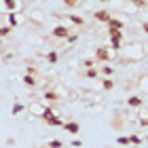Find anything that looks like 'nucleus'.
<instances>
[{
	"label": "nucleus",
	"instance_id": "obj_1",
	"mask_svg": "<svg viewBox=\"0 0 148 148\" xmlns=\"http://www.w3.org/2000/svg\"><path fill=\"white\" fill-rule=\"evenodd\" d=\"M140 59H144V42H131L127 47L125 62H140Z\"/></svg>",
	"mask_w": 148,
	"mask_h": 148
},
{
	"label": "nucleus",
	"instance_id": "obj_2",
	"mask_svg": "<svg viewBox=\"0 0 148 148\" xmlns=\"http://www.w3.org/2000/svg\"><path fill=\"white\" fill-rule=\"evenodd\" d=\"M21 0H0V11L2 13H19Z\"/></svg>",
	"mask_w": 148,
	"mask_h": 148
},
{
	"label": "nucleus",
	"instance_id": "obj_3",
	"mask_svg": "<svg viewBox=\"0 0 148 148\" xmlns=\"http://www.w3.org/2000/svg\"><path fill=\"white\" fill-rule=\"evenodd\" d=\"M114 57H116V53H112V49H108V47H99V49L95 51V59H97V62L108 64V62H112Z\"/></svg>",
	"mask_w": 148,
	"mask_h": 148
},
{
	"label": "nucleus",
	"instance_id": "obj_4",
	"mask_svg": "<svg viewBox=\"0 0 148 148\" xmlns=\"http://www.w3.org/2000/svg\"><path fill=\"white\" fill-rule=\"evenodd\" d=\"M62 129L66 133H70V136H78V133H80V123H78V121H66Z\"/></svg>",
	"mask_w": 148,
	"mask_h": 148
},
{
	"label": "nucleus",
	"instance_id": "obj_5",
	"mask_svg": "<svg viewBox=\"0 0 148 148\" xmlns=\"http://www.w3.org/2000/svg\"><path fill=\"white\" fill-rule=\"evenodd\" d=\"M51 36L57 38V40H66V38L70 36V30L66 28V25H55V28L51 30Z\"/></svg>",
	"mask_w": 148,
	"mask_h": 148
},
{
	"label": "nucleus",
	"instance_id": "obj_6",
	"mask_svg": "<svg viewBox=\"0 0 148 148\" xmlns=\"http://www.w3.org/2000/svg\"><path fill=\"white\" fill-rule=\"evenodd\" d=\"M23 23V17L19 15V13H6V25L13 30V28H17V25H21Z\"/></svg>",
	"mask_w": 148,
	"mask_h": 148
},
{
	"label": "nucleus",
	"instance_id": "obj_7",
	"mask_svg": "<svg viewBox=\"0 0 148 148\" xmlns=\"http://www.w3.org/2000/svg\"><path fill=\"white\" fill-rule=\"evenodd\" d=\"M93 19L95 21H102V23H108L112 19V13L108 9H102V11H93Z\"/></svg>",
	"mask_w": 148,
	"mask_h": 148
},
{
	"label": "nucleus",
	"instance_id": "obj_8",
	"mask_svg": "<svg viewBox=\"0 0 148 148\" xmlns=\"http://www.w3.org/2000/svg\"><path fill=\"white\" fill-rule=\"evenodd\" d=\"M28 19H32L36 25H40V23H45V13L38 11V9H30L28 11Z\"/></svg>",
	"mask_w": 148,
	"mask_h": 148
},
{
	"label": "nucleus",
	"instance_id": "obj_9",
	"mask_svg": "<svg viewBox=\"0 0 148 148\" xmlns=\"http://www.w3.org/2000/svg\"><path fill=\"white\" fill-rule=\"evenodd\" d=\"M125 104H127V108H133V110H138V108H142V106H144V99L140 97V95H129Z\"/></svg>",
	"mask_w": 148,
	"mask_h": 148
},
{
	"label": "nucleus",
	"instance_id": "obj_10",
	"mask_svg": "<svg viewBox=\"0 0 148 148\" xmlns=\"http://www.w3.org/2000/svg\"><path fill=\"white\" fill-rule=\"evenodd\" d=\"M25 108H28V112L32 114V116H42V110H45V104H38V102H34V104H28L25 106Z\"/></svg>",
	"mask_w": 148,
	"mask_h": 148
},
{
	"label": "nucleus",
	"instance_id": "obj_11",
	"mask_svg": "<svg viewBox=\"0 0 148 148\" xmlns=\"http://www.w3.org/2000/svg\"><path fill=\"white\" fill-rule=\"evenodd\" d=\"M42 99H45V102L55 104V102H59V99H62V95H59V93H55L53 89H45V93H42Z\"/></svg>",
	"mask_w": 148,
	"mask_h": 148
},
{
	"label": "nucleus",
	"instance_id": "obj_12",
	"mask_svg": "<svg viewBox=\"0 0 148 148\" xmlns=\"http://www.w3.org/2000/svg\"><path fill=\"white\" fill-rule=\"evenodd\" d=\"M110 42H123V30H108Z\"/></svg>",
	"mask_w": 148,
	"mask_h": 148
},
{
	"label": "nucleus",
	"instance_id": "obj_13",
	"mask_svg": "<svg viewBox=\"0 0 148 148\" xmlns=\"http://www.w3.org/2000/svg\"><path fill=\"white\" fill-rule=\"evenodd\" d=\"M51 116H55V108H53V104H45V110H42V121H49Z\"/></svg>",
	"mask_w": 148,
	"mask_h": 148
},
{
	"label": "nucleus",
	"instance_id": "obj_14",
	"mask_svg": "<svg viewBox=\"0 0 148 148\" xmlns=\"http://www.w3.org/2000/svg\"><path fill=\"white\" fill-rule=\"evenodd\" d=\"M21 80H23V85L28 87V89H34V87L38 85V83H36V76H32V74H23Z\"/></svg>",
	"mask_w": 148,
	"mask_h": 148
},
{
	"label": "nucleus",
	"instance_id": "obj_15",
	"mask_svg": "<svg viewBox=\"0 0 148 148\" xmlns=\"http://www.w3.org/2000/svg\"><path fill=\"white\" fill-rule=\"evenodd\" d=\"M106 25H108V30H123V25H125V21H123V19H110V21L108 23H106Z\"/></svg>",
	"mask_w": 148,
	"mask_h": 148
},
{
	"label": "nucleus",
	"instance_id": "obj_16",
	"mask_svg": "<svg viewBox=\"0 0 148 148\" xmlns=\"http://www.w3.org/2000/svg\"><path fill=\"white\" fill-rule=\"evenodd\" d=\"M45 123H47V125H51V127H64L66 121H64L62 116H57V114H55V116H51L49 121H45Z\"/></svg>",
	"mask_w": 148,
	"mask_h": 148
},
{
	"label": "nucleus",
	"instance_id": "obj_17",
	"mask_svg": "<svg viewBox=\"0 0 148 148\" xmlns=\"http://www.w3.org/2000/svg\"><path fill=\"white\" fill-rule=\"evenodd\" d=\"M66 19H70V23H74V25H85V19L78 15V13H70Z\"/></svg>",
	"mask_w": 148,
	"mask_h": 148
},
{
	"label": "nucleus",
	"instance_id": "obj_18",
	"mask_svg": "<svg viewBox=\"0 0 148 148\" xmlns=\"http://www.w3.org/2000/svg\"><path fill=\"white\" fill-rule=\"evenodd\" d=\"M99 74H104V78H112V74H114V68L110 64H104L102 68H99Z\"/></svg>",
	"mask_w": 148,
	"mask_h": 148
},
{
	"label": "nucleus",
	"instance_id": "obj_19",
	"mask_svg": "<svg viewBox=\"0 0 148 148\" xmlns=\"http://www.w3.org/2000/svg\"><path fill=\"white\" fill-rule=\"evenodd\" d=\"M23 110H25V104L15 102V104H13V108H11V114H13V116H19V114H21Z\"/></svg>",
	"mask_w": 148,
	"mask_h": 148
},
{
	"label": "nucleus",
	"instance_id": "obj_20",
	"mask_svg": "<svg viewBox=\"0 0 148 148\" xmlns=\"http://www.w3.org/2000/svg\"><path fill=\"white\" fill-rule=\"evenodd\" d=\"M129 144L131 146H142L144 144V138L138 136V133H133V136H129Z\"/></svg>",
	"mask_w": 148,
	"mask_h": 148
},
{
	"label": "nucleus",
	"instance_id": "obj_21",
	"mask_svg": "<svg viewBox=\"0 0 148 148\" xmlns=\"http://www.w3.org/2000/svg\"><path fill=\"white\" fill-rule=\"evenodd\" d=\"M85 76L93 80V78H97V76H99V70L95 68V66H93V68H85Z\"/></svg>",
	"mask_w": 148,
	"mask_h": 148
},
{
	"label": "nucleus",
	"instance_id": "obj_22",
	"mask_svg": "<svg viewBox=\"0 0 148 148\" xmlns=\"http://www.w3.org/2000/svg\"><path fill=\"white\" fill-rule=\"evenodd\" d=\"M64 4L68 6V9H78V6L85 4V0H64Z\"/></svg>",
	"mask_w": 148,
	"mask_h": 148
},
{
	"label": "nucleus",
	"instance_id": "obj_23",
	"mask_svg": "<svg viewBox=\"0 0 148 148\" xmlns=\"http://www.w3.org/2000/svg\"><path fill=\"white\" fill-rule=\"evenodd\" d=\"M121 11H123V13H129V15L138 13V9H136V6H133L131 2H125V4H121Z\"/></svg>",
	"mask_w": 148,
	"mask_h": 148
},
{
	"label": "nucleus",
	"instance_id": "obj_24",
	"mask_svg": "<svg viewBox=\"0 0 148 148\" xmlns=\"http://www.w3.org/2000/svg\"><path fill=\"white\" fill-rule=\"evenodd\" d=\"M45 148H64V140H49Z\"/></svg>",
	"mask_w": 148,
	"mask_h": 148
},
{
	"label": "nucleus",
	"instance_id": "obj_25",
	"mask_svg": "<svg viewBox=\"0 0 148 148\" xmlns=\"http://www.w3.org/2000/svg\"><path fill=\"white\" fill-rule=\"evenodd\" d=\"M47 62H49V64H57L59 62V53L57 51H49V53H47Z\"/></svg>",
	"mask_w": 148,
	"mask_h": 148
},
{
	"label": "nucleus",
	"instance_id": "obj_26",
	"mask_svg": "<svg viewBox=\"0 0 148 148\" xmlns=\"http://www.w3.org/2000/svg\"><path fill=\"white\" fill-rule=\"evenodd\" d=\"M102 89H104V91H112V89H114V80H112V78H104V80H102Z\"/></svg>",
	"mask_w": 148,
	"mask_h": 148
},
{
	"label": "nucleus",
	"instance_id": "obj_27",
	"mask_svg": "<svg viewBox=\"0 0 148 148\" xmlns=\"http://www.w3.org/2000/svg\"><path fill=\"white\" fill-rule=\"evenodd\" d=\"M116 142H119L121 146H131V144H129V136H119Z\"/></svg>",
	"mask_w": 148,
	"mask_h": 148
},
{
	"label": "nucleus",
	"instance_id": "obj_28",
	"mask_svg": "<svg viewBox=\"0 0 148 148\" xmlns=\"http://www.w3.org/2000/svg\"><path fill=\"white\" fill-rule=\"evenodd\" d=\"M9 34H11L9 25H0V38H4V36H9Z\"/></svg>",
	"mask_w": 148,
	"mask_h": 148
},
{
	"label": "nucleus",
	"instance_id": "obj_29",
	"mask_svg": "<svg viewBox=\"0 0 148 148\" xmlns=\"http://www.w3.org/2000/svg\"><path fill=\"white\" fill-rule=\"evenodd\" d=\"M83 66H85V68H93V66H95V57H89V59H85V62H83Z\"/></svg>",
	"mask_w": 148,
	"mask_h": 148
},
{
	"label": "nucleus",
	"instance_id": "obj_30",
	"mask_svg": "<svg viewBox=\"0 0 148 148\" xmlns=\"http://www.w3.org/2000/svg\"><path fill=\"white\" fill-rule=\"evenodd\" d=\"M140 89H144V91H148V76H144L142 80H140Z\"/></svg>",
	"mask_w": 148,
	"mask_h": 148
},
{
	"label": "nucleus",
	"instance_id": "obj_31",
	"mask_svg": "<svg viewBox=\"0 0 148 148\" xmlns=\"http://www.w3.org/2000/svg\"><path fill=\"white\" fill-rule=\"evenodd\" d=\"M72 148H83V142H80V140H72Z\"/></svg>",
	"mask_w": 148,
	"mask_h": 148
},
{
	"label": "nucleus",
	"instance_id": "obj_32",
	"mask_svg": "<svg viewBox=\"0 0 148 148\" xmlns=\"http://www.w3.org/2000/svg\"><path fill=\"white\" fill-rule=\"evenodd\" d=\"M140 127H148V116H142L140 119V123H138Z\"/></svg>",
	"mask_w": 148,
	"mask_h": 148
},
{
	"label": "nucleus",
	"instance_id": "obj_33",
	"mask_svg": "<svg viewBox=\"0 0 148 148\" xmlns=\"http://www.w3.org/2000/svg\"><path fill=\"white\" fill-rule=\"evenodd\" d=\"M76 40H78V36H74V34H70L68 38H66V42H76Z\"/></svg>",
	"mask_w": 148,
	"mask_h": 148
},
{
	"label": "nucleus",
	"instance_id": "obj_34",
	"mask_svg": "<svg viewBox=\"0 0 148 148\" xmlns=\"http://www.w3.org/2000/svg\"><path fill=\"white\" fill-rule=\"evenodd\" d=\"M142 30H144L146 34H148V21H144V23H142Z\"/></svg>",
	"mask_w": 148,
	"mask_h": 148
},
{
	"label": "nucleus",
	"instance_id": "obj_35",
	"mask_svg": "<svg viewBox=\"0 0 148 148\" xmlns=\"http://www.w3.org/2000/svg\"><path fill=\"white\" fill-rule=\"evenodd\" d=\"M144 55H148V42H144Z\"/></svg>",
	"mask_w": 148,
	"mask_h": 148
},
{
	"label": "nucleus",
	"instance_id": "obj_36",
	"mask_svg": "<svg viewBox=\"0 0 148 148\" xmlns=\"http://www.w3.org/2000/svg\"><path fill=\"white\" fill-rule=\"evenodd\" d=\"M99 2H110V0H99Z\"/></svg>",
	"mask_w": 148,
	"mask_h": 148
},
{
	"label": "nucleus",
	"instance_id": "obj_37",
	"mask_svg": "<svg viewBox=\"0 0 148 148\" xmlns=\"http://www.w3.org/2000/svg\"><path fill=\"white\" fill-rule=\"evenodd\" d=\"M144 142H148V136H146V140H144Z\"/></svg>",
	"mask_w": 148,
	"mask_h": 148
}]
</instances>
